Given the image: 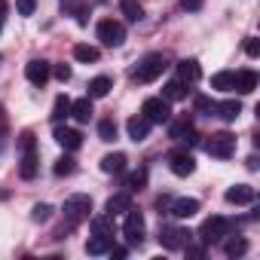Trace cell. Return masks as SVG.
Wrapping results in <instances>:
<instances>
[{"instance_id": "obj_4", "label": "cell", "mask_w": 260, "mask_h": 260, "mask_svg": "<svg viewBox=\"0 0 260 260\" xmlns=\"http://www.w3.org/2000/svg\"><path fill=\"white\" fill-rule=\"evenodd\" d=\"M122 236H125V242L132 245V248H141V245H144V214H141V211H135V208L125 211Z\"/></svg>"}, {"instance_id": "obj_3", "label": "cell", "mask_w": 260, "mask_h": 260, "mask_svg": "<svg viewBox=\"0 0 260 260\" xmlns=\"http://www.w3.org/2000/svg\"><path fill=\"white\" fill-rule=\"evenodd\" d=\"M19 147H22V166H19V175H22L25 181H31V178L37 175V144H34V135H31V132H22Z\"/></svg>"}, {"instance_id": "obj_38", "label": "cell", "mask_w": 260, "mask_h": 260, "mask_svg": "<svg viewBox=\"0 0 260 260\" xmlns=\"http://www.w3.org/2000/svg\"><path fill=\"white\" fill-rule=\"evenodd\" d=\"M245 52H248L251 58H257V55H260V43H257L254 37H248V40H245Z\"/></svg>"}, {"instance_id": "obj_21", "label": "cell", "mask_w": 260, "mask_h": 260, "mask_svg": "<svg viewBox=\"0 0 260 260\" xmlns=\"http://www.w3.org/2000/svg\"><path fill=\"white\" fill-rule=\"evenodd\" d=\"M125 153H107L104 159H101V172L104 175H122L125 172Z\"/></svg>"}, {"instance_id": "obj_1", "label": "cell", "mask_w": 260, "mask_h": 260, "mask_svg": "<svg viewBox=\"0 0 260 260\" xmlns=\"http://www.w3.org/2000/svg\"><path fill=\"white\" fill-rule=\"evenodd\" d=\"M64 223L55 230V239H64V233H71L77 223H83V220H89V211H92V199L86 196V193H74V196H68L64 199Z\"/></svg>"}, {"instance_id": "obj_24", "label": "cell", "mask_w": 260, "mask_h": 260, "mask_svg": "<svg viewBox=\"0 0 260 260\" xmlns=\"http://www.w3.org/2000/svg\"><path fill=\"white\" fill-rule=\"evenodd\" d=\"M162 98L172 104V101H181V98H187V83L184 80H169L166 83V89H162Z\"/></svg>"}, {"instance_id": "obj_9", "label": "cell", "mask_w": 260, "mask_h": 260, "mask_svg": "<svg viewBox=\"0 0 260 260\" xmlns=\"http://www.w3.org/2000/svg\"><path fill=\"white\" fill-rule=\"evenodd\" d=\"M141 116H147L150 122H169L172 119V107H169V101L166 98H147L144 101V107H141Z\"/></svg>"}, {"instance_id": "obj_42", "label": "cell", "mask_w": 260, "mask_h": 260, "mask_svg": "<svg viewBox=\"0 0 260 260\" xmlns=\"http://www.w3.org/2000/svg\"><path fill=\"white\" fill-rule=\"evenodd\" d=\"M4 144H7V122L0 116V150H4Z\"/></svg>"}, {"instance_id": "obj_41", "label": "cell", "mask_w": 260, "mask_h": 260, "mask_svg": "<svg viewBox=\"0 0 260 260\" xmlns=\"http://www.w3.org/2000/svg\"><path fill=\"white\" fill-rule=\"evenodd\" d=\"M202 4H205V0H181V7H184L187 13H199V10H202Z\"/></svg>"}, {"instance_id": "obj_29", "label": "cell", "mask_w": 260, "mask_h": 260, "mask_svg": "<svg viewBox=\"0 0 260 260\" xmlns=\"http://www.w3.org/2000/svg\"><path fill=\"white\" fill-rule=\"evenodd\" d=\"M233 86H236V74L233 71H220V74L211 77V89H217V92H233Z\"/></svg>"}, {"instance_id": "obj_30", "label": "cell", "mask_w": 260, "mask_h": 260, "mask_svg": "<svg viewBox=\"0 0 260 260\" xmlns=\"http://www.w3.org/2000/svg\"><path fill=\"white\" fill-rule=\"evenodd\" d=\"M110 89H113V80H110V77H95V80L89 83V98H104Z\"/></svg>"}, {"instance_id": "obj_31", "label": "cell", "mask_w": 260, "mask_h": 260, "mask_svg": "<svg viewBox=\"0 0 260 260\" xmlns=\"http://www.w3.org/2000/svg\"><path fill=\"white\" fill-rule=\"evenodd\" d=\"M245 251H248V242H245L242 236H233V239L223 242V254H226V257H242Z\"/></svg>"}, {"instance_id": "obj_32", "label": "cell", "mask_w": 260, "mask_h": 260, "mask_svg": "<svg viewBox=\"0 0 260 260\" xmlns=\"http://www.w3.org/2000/svg\"><path fill=\"white\" fill-rule=\"evenodd\" d=\"M68 116H71V98H68V95H58V98H55V107H52V119L61 122V119H68Z\"/></svg>"}, {"instance_id": "obj_47", "label": "cell", "mask_w": 260, "mask_h": 260, "mask_svg": "<svg viewBox=\"0 0 260 260\" xmlns=\"http://www.w3.org/2000/svg\"><path fill=\"white\" fill-rule=\"evenodd\" d=\"M0 58H4V55H0Z\"/></svg>"}, {"instance_id": "obj_5", "label": "cell", "mask_w": 260, "mask_h": 260, "mask_svg": "<svg viewBox=\"0 0 260 260\" xmlns=\"http://www.w3.org/2000/svg\"><path fill=\"white\" fill-rule=\"evenodd\" d=\"M205 153L214 156V159H230L236 153V135L230 132H214L208 141H205Z\"/></svg>"}, {"instance_id": "obj_16", "label": "cell", "mask_w": 260, "mask_h": 260, "mask_svg": "<svg viewBox=\"0 0 260 260\" xmlns=\"http://www.w3.org/2000/svg\"><path fill=\"white\" fill-rule=\"evenodd\" d=\"M128 208H132V193H125V190H122V193H113V196L107 199V205H104V211L113 214V217H116V214H125Z\"/></svg>"}, {"instance_id": "obj_43", "label": "cell", "mask_w": 260, "mask_h": 260, "mask_svg": "<svg viewBox=\"0 0 260 260\" xmlns=\"http://www.w3.org/2000/svg\"><path fill=\"white\" fill-rule=\"evenodd\" d=\"M7 10H10V7H7V0H0V31H4V19H7Z\"/></svg>"}, {"instance_id": "obj_19", "label": "cell", "mask_w": 260, "mask_h": 260, "mask_svg": "<svg viewBox=\"0 0 260 260\" xmlns=\"http://www.w3.org/2000/svg\"><path fill=\"white\" fill-rule=\"evenodd\" d=\"M92 98L86 95V98H77V101H71V116L77 119V122H89L92 119Z\"/></svg>"}, {"instance_id": "obj_34", "label": "cell", "mask_w": 260, "mask_h": 260, "mask_svg": "<svg viewBox=\"0 0 260 260\" xmlns=\"http://www.w3.org/2000/svg\"><path fill=\"white\" fill-rule=\"evenodd\" d=\"M52 217V205H46V202H37L34 208H31V220L34 223H46Z\"/></svg>"}, {"instance_id": "obj_20", "label": "cell", "mask_w": 260, "mask_h": 260, "mask_svg": "<svg viewBox=\"0 0 260 260\" xmlns=\"http://www.w3.org/2000/svg\"><path fill=\"white\" fill-rule=\"evenodd\" d=\"M214 113H217L223 122H236V119H239V113H242V104H239L236 98H230V101L214 104Z\"/></svg>"}, {"instance_id": "obj_27", "label": "cell", "mask_w": 260, "mask_h": 260, "mask_svg": "<svg viewBox=\"0 0 260 260\" xmlns=\"http://www.w3.org/2000/svg\"><path fill=\"white\" fill-rule=\"evenodd\" d=\"M147 187V169H138L125 178V193H141Z\"/></svg>"}, {"instance_id": "obj_22", "label": "cell", "mask_w": 260, "mask_h": 260, "mask_svg": "<svg viewBox=\"0 0 260 260\" xmlns=\"http://www.w3.org/2000/svg\"><path fill=\"white\" fill-rule=\"evenodd\" d=\"M239 95H251L254 89H257V74L254 71H239L236 74V86H233Z\"/></svg>"}, {"instance_id": "obj_28", "label": "cell", "mask_w": 260, "mask_h": 260, "mask_svg": "<svg viewBox=\"0 0 260 260\" xmlns=\"http://www.w3.org/2000/svg\"><path fill=\"white\" fill-rule=\"evenodd\" d=\"M74 58L83 61V64H95V61L101 58V52H98L95 46H89V43H80V46H74Z\"/></svg>"}, {"instance_id": "obj_15", "label": "cell", "mask_w": 260, "mask_h": 260, "mask_svg": "<svg viewBox=\"0 0 260 260\" xmlns=\"http://www.w3.org/2000/svg\"><path fill=\"white\" fill-rule=\"evenodd\" d=\"M199 211V199H172L169 205V214H175L178 220H187Z\"/></svg>"}, {"instance_id": "obj_26", "label": "cell", "mask_w": 260, "mask_h": 260, "mask_svg": "<svg viewBox=\"0 0 260 260\" xmlns=\"http://www.w3.org/2000/svg\"><path fill=\"white\" fill-rule=\"evenodd\" d=\"M119 10L128 22H141L144 19V7H141V0H119Z\"/></svg>"}, {"instance_id": "obj_44", "label": "cell", "mask_w": 260, "mask_h": 260, "mask_svg": "<svg viewBox=\"0 0 260 260\" xmlns=\"http://www.w3.org/2000/svg\"><path fill=\"white\" fill-rule=\"evenodd\" d=\"M107 254H110V257H125V254H128V248H113V245H110V251H107Z\"/></svg>"}, {"instance_id": "obj_39", "label": "cell", "mask_w": 260, "mask_h": 260, "mask_svg": "<svg viewBox=\"0 0 260 260\" xmlns=\"http://www.w3.org/2000/svg\"><path fill=\"white\" fill-rule=\"evenodd\" d=\"M52 74H55L61 83H68V80H71V68H68V64H55V68H52Z\"/></svg>"}, {"instance_id": "obj_7", "label": "cell", "mask_w": 260, "mask_h": 260, "mask_svg": "<svg viewBox=\"0 0 260 260\" xmlns=\"http://www.w3.org/2000/svg\"><path fill=\"white\" fill-rule=\"evenodd\" d=\"M223 236H230V220H226V217H208V220L199 226L202 245H214V242H220Z\"/></svg>"}, {"instance_id": "obj_13", "label": "cell", "mask_w": 260, "mask_h": 260, "mask_svg": "<svg viewBox=\"0 0 260 260\" xmlns=\"http://www.w3.org/2000/svg\"><path fill=\"white\" fill-rule=\"evenodd\" d=\"M68 153H74V150H80L83 147V135L77 132V128H68V125H55V135H52Z\"/></svg>"}, {"instance_id": "obj_12", "label": "cell", "mask_w": 260, "mask_h": 260, "mask_svg": "<svg viewBox=\"0 0 260 260\" xmlns=\"http://www.w3.org/2000/svg\"><path fill=\"white\" fill-rule=\"evenodd\" d=\"M25 77H28L34 86H46V80L52 77V68H49V61H43V58H31V61L25 64Z\"/></svg>"}, {"instance_id": "obj_23", "label": "cell", "mask_w": 260, "mask_h": 260, "mask_svg": "<svg viewBox=\"0 0 260 260\" xmlns=\"http://www.w3.org/2000/svg\"><path fill=\"white\" fill-rule=\"evenodd\" d=\"M113 230H116V220H113V214H95L92 217V233H98V236H110L113 239Z\"/></svg>"}, {"instance_id": "obj_25", "label": "cell", "mask_w": 260, "mask_h": 260, "mask_svg": "<svg viewBox=\"0 0 260 260\" xmlns=\"http://www.w3.org/2000/svg\"><path fill=\"white\" fill-rule=\"evenodd\" d=\"M110 245H113V239L110 236H92L89 242H86V254H92V257H98V254H107L110 251Z\"/></svg>"}, {"instance_id": "obj_10", "label": "cell", "mask_w": 260, "mask_h": 260, "mask_svg": "<svg viewBox=\"0 0 260 260\" xmlns=\"http://www.w3.org/2000/svg\"><path fill=\"white\" fill-rule=\"evenodd\" d=\"M169 138L178 141V144H196V128H193V119L181 116L169 125Z\"/></svg>"}, {"instance_id": "obj_40", "label": "cell", "mask_w": 260, "mask_h": 260, "mask_svg": "<svg viewBox=\"0 0 260 260\" xmlns=\"http://www.w3.org/2000/svg\"><path fill=\"white\" fill-rule=\"evenodd\" d=\"M184 251H187V257H205V245H184Z\"/></svg>"}, {"instance_id": "obj_17", "label": "cell", "mask_w": 260, "mask_h": 260, "mask_svg": "<svg viewBox=\"0 0 260 260\" xmlns=\"http://www.w3.org/2000/svg\"><path fill=\"white\" fill-rule=\"evenodd\" d=\"M199 77H202V68H199L196 58H184V61H178V80H184V83H196Z\"/></svg>"}, {"instance_id": "obj_11", "label": "cell", "mask_w": 260, "mask_h": 260, "mask_svg": "<svg viewBox=\"0 0 260 260\" xmlns=\"http://www.w3.org/2000/svg\"><path fill=\"white\" fill-rule=\"evenodd\" d=\"M169 169H172V175L187 178V175H193V172H196V159H193L187 150H175V153L169 156Z\"/></svg>"}, {"instance_id": "obj_35", "label": "cell", "mask_w": 260, "mask_h": 260, "mask_svg": "<svg viewBox=\"0 0 260 260\" xmlns=\"http://www.w3.org/2000/svg\"><path fill=\"white\" fill-rule=\"evenodd\" d=\"M77 172V162H74V156H61L58 162H55V175L61 178V175H74Z\"/></svg>"}, {"instance_id": "obj_18", "label": "cell", "mask_w": 260, "mask_h": 260, "mask_svg": "<svg viewBox=\"0 0 260 260\" xmlns=\"http://www.w3.org/2000/svg\"><path fill=\"white\" fill-rule=\"evenodd\" d=\"M226 202H233V205H248V202H254V187H248V184L230 187V190H226Z\"/></svg>"}, {"instance_id": "obj_33", "label": "cell", "mask_w": 260, "mask_h": 260, "mask_svg": "<svg viewBox=\"0 0 260 260\" xmlns=\"http://www.w3.org/2000/svg\"><path fill=\"white\" fill-rule=\"evenodd\" d=\"M98 138L107 141V144L116 141V122H113V119H101V122H98Z\"/></svg>"}, {"instance_id": "obj_14", "label": "cell", "mask_w": 260, "mask_h": 260, "mask_svg": "<svg viewBox=\"0 0 260 260\" xmlns=\"http://www.w3.org/2000/svg\"><path fill=\"white\" fill-rule=\"evenodd\" d=\"M150 125H153V122L138 113V116H132V119L125 122V132H128V138H132L135 144H141V141H147V135H150Z\"/></svg>"}, {"instance_id": "obj_46", "label": "cell", "mask_w": 260, "mask_h": 260, "mask_svg": "<svg viewBox=\"0 0 260 260\" xmlns=\"http://www.w3.org/2000/svg\"><path fill=\"white\" fill-rule=\"evenodd\" d=\"M98 4H107V0H98Z\"/></svg>"}, {"instance_id": "obj_2", "label": "cell", "mask_w": 260, "mask_h": 260, "mask_svg": "<svg viewBox=\"0 0 260 260\" xmlns=\"http://www.w3.org/2000/svg\"><path fill=\"white\" fill-rule=\"evenodd\" d=\"M166 68H169V58L159 55V52H153V55H147V58L132 71V80H135V83H153V80H159V77L166 74Z\"/></svg>"}, {"instance_id": "obj_37", "label": "cell", "mask_w": 260, "mask_h": 260, "mask_svg": "<svg viewBox=\"0 0 260 260\" xmlns=\"http://www.w3.org/2000/svg\"><path fill=\"white\" fill-rule=\"evenodd\" d=\"M196 107H199L202 113H214V101H211V98H205V95H199V98H196Z\"/></svg>"}, {"instance_id": "obj_6", "label": "cell", "mask_w": 260, "mask_h": 260, "mask_svg": "<svg viewBox=\"0 0 260 260\" xmlns=\"http://www.w3.org/2000/svg\"><path fill=\"white\" fill-rule=\"evenodd\" d=\"M98 40H101V46H110V49L122 46V43H125V28H122V22H113V19L98 22Z\"/></svg>"}, {"instance_id": "obj_45", "label": "cell", "mask_w": 260, "mask_h": 260, "mask_svg": "<svg viewBox=\"0 0 260 260\" xmlns=\"http://www.w3.org/2000/svg\"><path fill=\"white\" fill-rule=\"evenodd\" d=\"M169 205H172V199H169V196H159V199H156V208H159V211H162V208H169Z\"/></svg>"}, {"instance_id": "obj_36", "label": "cell", "mask_w": 260, "mask_h": 260, "mask_svg": "<svg viewBox=\"0 0 260 260\" xmlns=\"http://www.w3.org/2000/svg\"><path fill=\"white\" fill-rule=\"evenodd\" d=\"M16 10H19V16H34L37 0H16Z\"/></svg>"}, {"instance_id": "obj_8", "label": "cell", "mask_w": 260, "mask_h": 260, "mask_svg": "<svg viewBox=\"0 0 260 260\" xmlns=\"http://www.w3.org/2000/svg\"><path fill=\"white\" fill-rule=\"evenodd\" d=\"M190 239H193V233L184 230V226H166V223L159 226V245L169 248V251H181Z\"/></svg>"}]
</instances>
